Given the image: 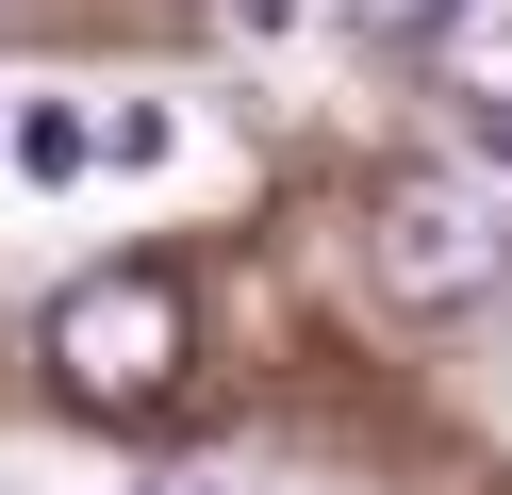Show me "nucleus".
Returning <instances> with one entry per match:
<instances>
[{"label": "nucleus", "mask_w": 512, "mask_h": 495, "mask_svg": "<svg viewBox=\"0 0 512 495\" xmlns=\"http://www.w3.org/2000/svg\"><path fill=\"white\" fill-rule=\"evenodd\" d=\"M430 17L446 0H347V33H380V50H430Z\"/></svg>", "instance_id": "423d86ee"}, {"label": "nucleus", "mask_w": 512, "mask_h": 495, "mask_svg": "<svg viewBox=\"0 0 512 495\" xmlns=\"http://www.w3.org/2000/svg\"><path fill=\"white\" fill-rule=\"evenodd\" d=\"M0 165H17V182H50V198H67L83 165H100V116H83V99H17V116H0Z\"/></svg>", "instance_id": "20e7f679"}, {"label": "nucleus", "mask_w": 512, "mask_h": 495, "mask_svg": "<svg viewBox=\"0 0 512 495\" xmlns=\"http://www.w3.org/2000/svg\"><path fill=\"white\" fill-rule=\"evenodd\" d=\"M182 347H199V297H182V264H83L67 297H50V380H67V413H149V396L182 380Z\"/></svg>", "instance_id": "f257e3e1"}, {"label": "nucleus", "mask_w": 512, "mask_h": 495, "mask_svg": "<svg viewBox=\"0 0 512 495\" xmlns=\"http://www.w3.org/2000/svg\"><path fill=\"white\" fill-rule=\"evenodd\" d=\"M100 165H133V182H149V165H166V116H149V99H116V116H100Z\"/></svg>", "instance_id": "39448f33"}, {"label": "nucleus", "mask_w": 512, "mask_h": 495, "mask_svg": "<svg viewBox=\"0 0 512 495\" xmlns=\"http://www.w3.org/2000/svg\"><path fill=\"white\" fill-rule=\"evenodd\" d=\"M364 281L397 314H479L512 281V198L496 182H446V165H397L364 198Z\"/></svg>", "instance_id": "f03ea898"}, {"label": "nucleus", "mask_w": 512, "mask_h": 495, "mask_svg": "<svg viewBox=\"0 0 512 495\" xmlns=\"http://www.w3.org/2000/svg\"><path fill=\"white\" fill-rule=\"evenodd\" d=\"M133 495H265V479H232V462H199V479H133Z\"/></svg>", "instance_id": "0eeeda50"}, {"label": "nucleus", "mask_w": 512, "mask_h": 495, "mask_svg": "<svg viewBox=\"0 0 512 495\" xmlns=\"http://www.w3.org/2000/svg\"><path fill=\"white\" fill-rule=\"evenodd\" d=\"M232 17H248V33H298V0H232Z\"/></svg>", "instance_id": "6e6552de"}, {"label": "nucleus", "mask_w": 512, "mask_h": 495, "mask_svg": "<svg viewBox=\"0 0 512 495\" xmlns=\"http://www.w3.org/2000/svg\"><path fill=\"white\" fill-rule=\"evenodd\" d=\"M413 66H430V99H463V132H479V116H512V0H446Z\"/></svg>", "instance_id": "7ed1b4c3"}]
</instances>
